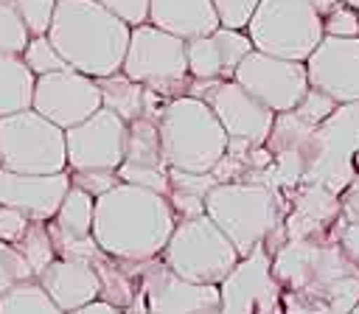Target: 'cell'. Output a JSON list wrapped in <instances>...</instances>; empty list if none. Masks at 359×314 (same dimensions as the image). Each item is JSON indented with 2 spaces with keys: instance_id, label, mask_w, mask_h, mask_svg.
I'll use <instances>...</instances> for the list:
<instances>
[{
  "instance_id": "cell-37",
  "label": "cell",
  "mask_w": 359,
  "mask_h": 314,
  "mask_svg": "<svg viewBox=\"0 0 359 314\" xmlns=\"http://www.w3.org/2000/svg\"><path fill=\"white\" fill-rule=\"evenodd\" d=\"M165 196H168V202H171V210H174L177 221H182V219H196V216L205 213V196H199V193L171 188Z\"/></svg>"
},
{
  "instance_id": "cell-45",
  "label": "cell",
  "mask_w": 359,
  "mask_h": 314,
  "mask_svg": "<svg viewBox=\"0 0 359 314\" xmlns=\"http://www.w3.org/2000/svg\"><path fill=\"white\" fill-rule=\"evenodd\" d=\"M339 3H345V6H353V8H359V0H339Z\"/></svg>"
},
{
  "instance_id": "cell-35",
  "label": "cell",
  "mask_w": 359,
  "mask_h": 314,
  "mask_svg": "<svg viewBox=\"0 0 359 314\" xmlns=\"http://www.w3.org/2000/svg\"><path fill=\"white\" fill-rule=\"evenodd\" d=\"M70 171V168H67ZM121 177L118 171H95V168H84V171H70V185L87 191L90 196H101L107 193L112 185H118Z\"/></svg>"
},
{
  "instance_id": "cell-20",
  "label": "cell",
  "mask_w": 359,
  "mask_h": 314,
  "mask_svg": "<svg viewBox=\"0 0 359 314\" xmlns=\"http://www.w3.org/2000/svg\"><path fill=\"white\" fill-rule=\"evenodd\" d=\"M149 22L182 39L213 34L222 25L210 0H149Z\"/></svg>"
},
{
  "instance_id": "cell-44",
  "label": "cell",
  "mask_w": 359,
  "mask_h": 314,
  "mask_svg": "<svg viewBox=\"0 0 359 314\" xmlns=\"http://www.w3.org/2000/svg\"><path fill=\"white\" fill-rule=\"evenodd\" d=\"M353 171H356V174H359V151H356V154H353Z\"/></svg>"
},
{
  "instance_id": "cell-1",
  "label": "cell",
  "mask_w": 359,
  "mask_h": 314,
  "mask_svg": "<svg viewBox=\"0 0 359 314\" xmlns=\"http://www.w3.org/2000/svg\"><path fill=\"white\" fill-rule=\"evenodd\" d=\"M286 314H351L359 306V264L334 238H289L272 255Z\"/></svg>"
},
{
  "instance_id": "cell-34",
  "label": "cell",
  "mask_w": 359,
  "mask_h": 314,
  "mask_svg": "<svg viewBox=\"0 0 359 314\" xmlns=\"http://www.w3.org/2000/svg\"><path fill=\"white\" fill-rule=\"evenodd\" d=\"M210 3H213L216 17L224 28H241L244 31L261 0H210Z\"/></svg>"
},
{
  "instance_id": "cell-31",
  "label": "cell",
  "mask_w": 359,
  "mask_h": 314,
  "mask_svg": "<svg viewBox=\"0 0 359 314\" xmlns=\"http://www.w3.org/2000/svg\"><path fill=\"white\" fill-rule=\"evenodd\" d=\"M31 278H34V272L28 269L20 250L8 241H0V294L22 280H31Z\"/></svg>"
},
{
  "instance_id": "cell-29",
  "label": "cell",
  "mask_w": 359,
  "mask_h": 314,
  "mask_svg": "<svg viewBox=\"0 0 359 314\" xmlns=\"http://www.w3.org/2000/svg\"><path fill=\"white\" fill-rule=\"evenodd\" d=\"M31 39L28 25L8 0H0V53H22Z\"/></svg>"
},
{
  "instance_id": "cell-3",
  "label": "cell",
  "mask_w": 359,
  "mask_h": 314,
  "mask_svg": "<svg viewBox=\"0 0 359 314\" xmlns=\"http://www.w3.org/2000/svg\"><path fill=\"white\" fill-rule=\"evenodd\" d=\"M132 25L95 0H59L48 39L62 59L93 78L118 73L129 48Z\"/></svg>"
},
{
  "instance_id": "cell-17",
  "label": "cell",
  "mask_w": 359,
  "mask_h": 314,
  "mask_svg": "<svg viewBox=\"0 0 359 314\" xmlns=\"http://www.w3.org/2000/svg\"><path fill=\"white\" fill-rule=\"evenodd\" d=\"M250 50H252V42L247 31L219 25L213 34L185 39L188 73L191 78H199V81L233 78V70Z\"/></svg>"
},
{
  "instance_id": "cell-18",
  "label": "cell",
  "mask_w": 359,
  "mask_h": 314,
  "mask_svg": "<svg viewBox=\"0 0 359 314\" xmlns=\"http://www.w3.org/2000/svg\"><path fill=\"white\" fill-rule=\"evenodd\" d=\"M337 219H339L337 191L309 179L292 188V213L283 221L289 238H334L331 227L337 224Z\"/></svg>"
},
{
  "instance_id": "cell-16",
  "label": "cell",
  "mask_w": 359,
  "mask_h": 314,
  "mask_svg": "<svg viewBox=\"0 0 359 314\" xmlns=\"http://www.w3.org/2000/svg\"><path fill=\"white\" fill-rule=\"evenodd\" d=\"M70 188V171L20 174L0 168V202L22 210L31 221H50Z\"/></svg>"
},
{
  "instance_id": "cell-27",
  "label": "cell",
  "mask_w": 359,
  "mask_h": 314,
  "mask_svg": "<svg viewBox=\"0 0 359 314\" xmlns=\"http://www.w3.org/2000/svg\"><path fill=\"white\" fill-rule=\"evenodd\" d=\"M20 250V255L25 258L28 269L34 272V278L56 258V247H53V238H50V230H48V221H31L28 230L22 233V238L14 244Z\"/></svg>"
},
{
  "instance_id": "cell-9",
  "label": "cell",
  "mask_w": 359,
  "mask_h": 314,
  "mask_svg": "<svg viewBox=\"0 0 359 314\" xmlns=\"http://www.w3.org/2000/svg\"><path fill=\"white\" fill-rule=\"evenodd\" d=\"M0 168L20 174L67 171L65 129L34 107L0 118Z\"/></svg>"
},
{
  "instance_id": "cell-26",
  "label": "cell",
  "mask_w": 359,
  "mask_h": 314,
  "mask_svg": "<svg viewBox=\"0 0 359 314\" xmlns=\"http://www.w3.org/2000/svg\"><path fill=\"white\" fill-rule=\"evenodd\" d=\"M93 216H95V196H90L87 191L70 185L56 216L50 219L56 227L67 230V233H76V235H87L93 233Z\"/></svg>"
},
{
  "instance_id": "cell-12",
  "label": "cell",
  "mask_w": 359,
  "mask_h": 314,
  "mask_svg": "<svg viewBox=\"0 0 359 314\" xmlns=\"http://www.w3.org/2000/svg\"><path fill=\"white\" fill-rule=\"evenodd\" d=\"M188 95H196L210 104V109L216 112L227 137L247 140L252 146L266 143L272 123H275V112L269 107H264L255 95H250L238 81H233V78H219V81L191 78Z\"/></svg>"
},
{
  "instance_id": "cell-30",
  "label": "cell",
  "mask_w": 359,
  "mask_h": 314,
  "mask_svg": "<svg viewBox=\"0 0 359 314\" xmlns=\"http://www.w3.org/2000/svg\"><path fill=\"white\" fill-rule=\"evenodd\" d=\"M339 104L331 98V95H325L323 90H317V87H309L306 90V95L300 98V104L292 109L303 123H309V126H320L325 118H331V112L337 109Z\"/></svg>"
},
{
  "instance_id": "cell-22",
  "label": "cell",
  "mask_w": 359,
  "mask_h": 314,
  "mask_svg": "<svg viewBox=\"0 0 359 314\" xmlns=\"http://www.w3.org/2000/svg\"><path fill=\"white\" fill-rule=\"evenodd\" d=\"M123 163L137 165V168H168L163 157V143H160V129L157 121L149 115H140L126 123V149H123Z\"/></svg>"
},
{
  "instance_id": "cell-40",
  "label": "cell",
  "mask_w": 359,
  "mask_h": 314,
  "mask_svg": "<svg viewBox=\"0 0 359 314\" xmlns=\"http://www.w3.org/2000/svg\"><path fill=\"white\" fill-rule=\"evenodd\" d=\"M339 216L345 221H359V174L339 191Z\"/></svg>"
},
{
  "instance_id": "cell-41",
  "label": "cell",
  "mask_w": 359,
  "mask_h": 314,
  "mask_svg": "<svg viewBox=\"0 0 359 314\" xmlns=\"http://www.w3.org/2000/svg\"><path fill=\"white\" fill-rule=\"evenodd\" d=\"M67 314H123V308H118V306H112V303H107V300L98 297V300H93V303L81 306V308H73Z\"/></svg>"
},
{
  "instance_id": "cell-2",
  "label": "cell",
  "mask_w": 359,
  "mask_h": 314,
  "mask_svg": "<svg viewBox=\"0 0 359 314\" xmlns=\"http://www.w3.org/2000/svg\"><path fill=\"white\" fill-rule=\"evenodd\" d=\"M177 216L165 193L143 185L118 182L107 193L95 196L93 235L104 252L118 261H149L163 252Z\"/></svg>"
},
{
  "instance_id": "cell-10",
  "label": "cell",
  "mask_w": 359,
  "mask_h": 314,
  "mask_svg": "<svg viewBox=\"0 0 359 314\" xmlns=\"http://www.w3.org/2000/svg\"><path fill=\"white\" fill-rule=\"evenodd\" d=\"M121 266L137 280V294L146 303L149 314H219L222 289L216 283H194L174 275L163 258L149 261H121Z\"/></svg>"
},
{
  "instance_id": "cell-14",
  "label": "cell",
  "mask_w": 359,
  "mask_h": 314,
  "mask_svg": "<svg viewBox=\"0 0 359 314\" xmlns=\"http://www.w3.org/2000/svg\"><path fill=\"white\" fill-rule=\"evenodd\" d=\"M65 143L70 171H118L126 149V121L101 107L87 121L65 129Z\"/></svg>"
},
{
  "instance_id": "cell-23",
  "label": "cell",
  "mask_w": 359,
  "mask_h": 314,
  "mask_svg": "<svg viewBox=\"0 0 359 314\" xmlns=\"http://www.w3.org/2000/svg\"><path fill=\"white\" fill-rule=\"evenodd\" d=\"M95 81H98V90H101V107L112 109L126 123L140 118V115H146V87L132 81L123 70L101 76Z\"/></svg>"
},
{
  "instance_id": "cell-39",
  "label": "cell",
  "mask_w": 359,
  "mask_h": 314,
  "mask_svg": "<svg viewBox=\"0 0 359 314\" xmlns=\"http://www.w3.org/2000/svg\"><path fill=\"white\" fill-rule=\"evenodd\" d=\"M334 241L342 247V252L359 264V221H345L342 216L337 219V224L331 227Z\"/></svg>"
},
{
  "instance_id": "cell-42",
  "label": "cell",
  "mask_w": 359,
  "mask_h": 314,
  "mask_svg": "<svg viewBox=\"0 0 359 314\" xmlns=\"http://www.w3.org/2000/svg\"><path fill=\"white\" fill-rule=\"evenodd\" d=\"M123 314H149V311H146V303H143V297H140L137 292H135V300L123 308Z\"/></svg>"
},
{
  "instance_id": "cell-33",
  "label": "cell",
  "mask_w": 359,
  "mask_h": 314,
  "mask_svg": "<svg viewBox=\"0 0 359 314\" xmlns=\"http://www.w3.org/2000/svg\"><path fill=\"white\" fill-rule=\"evenodd\" d=\"M323 34L328 36H359V8L337 3L323 14Z\"/></svg>"
},
{
  "instance_id": "cell-25",
  "label": "cell",
  "mask_w": 359,
  "mask_h": 314,
  "mask_svg": "<svg viewBox=\"0 0 359 314\" xmlns=\"http://www.w3.org/2000/svg\"><path fill=\"white\" fill-rule=\"evenodd\" d=\"M0 314H65L36 278L22 280L0 294Z\"/></svg>"
},
{
  "instance_id": "cell-36",
  "label": "cell",
  "mask_w": 359,
  "mask_h": 314,
  "mask_svg": "<svg viewBox=\"0 0 359 314\" xmlns=\"http://www.w3.org/2000/svg\"><path fill=\"white\" fill-rule=\"evenodd\" d=\"M104 8H109L115 17H121L126 25H140L149 22V0H95Z\"/></svg>"
},
{
  "instance_id": "cell-13",
  "label": "cell",
  "mask_w": 359,
  "mask_h": 314,
  "mask_svg": "<svg viewBox=\"0 0 359 314\" xmlns=\"http://www.w3.org/2000/svg\"><path fill=\"white\" fill-rule=\"evenodd\" d=\"M31 107L48 121H53L56 126L70 129L87 121L95 109H101V90L93 76L65 67V70L36 76Z\"/></svg>"
},
{
  "instance_id": "cell-32",
  "label": "cell",
  "mask_w": 359,
  "mask_h": 314,
  "mask_svg": "<svg viewBox=\"0 0 359 314\" xmlns=\"http://www.w3.org/2000/svg\"><path fill=\"white\" fill-rule=\"evenodd\" d=\"M17 14L22 17V22L28 25L31 36H39V34H48L50 28V20H53V11H56V0H8Z\"/></svg>"
},
{
  "instance_id": "cell-4",
  "label": "cell",
  "mask_w": 359,
  "mask_h": 314,
  "mask_svg": "<svg viewBox=\"0 0 359 314\" xmlns=\"http://www.w3.org/2000/svg\"><path fill=\"white\" fill-rule=\"evenodd\" d=\"M157 129L168 168L205 174L213 171L227 151L224 126L210 104L196 95L168 98L157 115Z\"/></svg>"
},
{
  "instance_id": "cell-11",
  "label": "cell",
  "mask_w": 359,
  "mask_h": 314,
  "mask_svg": "<svg viewBox=\"0 0 359 314\" xmlns=\"http://www.w3.org/2000/svg\"><path fill=\"white\" fill-rule=\"evenodd\" d=\"M233 81H238L272 112H292L309 90L306 62L269 56L255 48L238 62V67L233 70Z\"/></svg>"
},
{
  "instance_id": "cell-6",
  "label": "cell",
  "mask_w": 359,
  "mask_h": 314,
  "mask_svg": "<svg viewBox=\"0 0 359 314\" xmlns=\"http://www.w3.org/2000/svg\"><path fill=\"white\" fill-rule=\"evenodd\" d=\"M160 258L180 278L216 286L224 283L241 261L233 241L219 230V224L208 213L177 221Z\"/></svg>"
},
{
  "instance_id": "cell-8",
  "label": "cell",
  "mask_w": 359,
  "mask_h": 314,
  "mask_svg": "<svg viewBox=\"0 0 359 314\" xmlns=\"http://www.w3.org/2000/svg\"><path fill=\"white\" fill-rule=\"evenodd\" d=\"M121 70L132 81L154 90L163 98L188 95L191 87L185 39L151 22H140L132 28Z\"/></svg>"
},
{
  "instance_id": "cell-19",
  "label": "cell",
  "mask_w": 359,
  "mask_h": 314,
  "mask_svg": "<svg viewBox=\"0 0 359 314\" xmlns=\"http://www.w3.org/2000/svg\"><path fill=\"white\" fill-rule=\"evenodd\" d=\"M39 286L53 297V303L67 314L101 297V280L93 264L73 261V258H53L39 275Z\"/></svg>"
},
{
  "instance_id": "cell-38",
  "label": "cell",
  "mask_w": 359,
  "mask_h": 314,
  "mask_svg": "<svg viewBox=\"0 0 359 314\" xmlns=\"http://www.w3.org/2000/svg\"><path fill=\"white\" fill-rule=\"evenodd\" d=\"M28 224H31V219H28L22 210H17V207L0 202V241L17 244V241L22 238V233L28 230Z\"/></svg>"
},
{
  "instance_id": "cell-21",
  "label": "cell",
  "mask_w": 359,
  "mask_h": 314,
  "mask_svg": "<svg viewBox=\"0 0 359 314\" xmlns=\"http://www.w3.org/2000/svg\"><path fill=\"white\" fill-rule=\"evenodd\" d=\"M36 76L22 62V53H0V118L31 107Z\"/></svg>"
},
{
  "instance_id": "cell-43",
  "label": "cell",
  "mask_w": 359,
  "mask_h": 314,
  "mask_svg": "<svg viewBox=\"0 0 359 314\" xmlns=\"http://www.w3.org/2000/svg\"><path fill=\"white\" fill-rule=\"evenodd\" d=\"M309 3H311V6H314L320 14H325V11H328V8H334L339 0H309Z\"/></svg>"
},
{
  "instance_id": "cell-7",
  "label": "cell",
  "mask_w": 359,
  "mask_h": 314,
  "mask_svg": "<svg viewBox=\"0 0 359 314\" xmlns=\"http://www.w3.org/2000/svg\"><path fill=\"white\" fill-rule=\"evenodd\" d=\"M244 31L255 50L294 62H306L325 36L323 14L309 0H261Z\"/></svg>"
},
{
  "instance_id": "cell-15",
  "label": "cell",
  "mask_w": 359,
  "mask_h": 314,
  "mask_svg": "<svg viewBox=\"0 0 359 314\" xmlns=\"http://www.w3.org/2000/svg\"><path fill=\"white\" fill-rule=\"evenodd\" d=\"M309 87L323 90L337 104L359 101V36H323L306 59Z\"/></svg>"
},
{
  "instance_id": "cell-24",
  "label": "cell",
  "mask_w": 359,
  "mask_h": 314,
  "mask_svg": "<svg viewBox=\"0 0 359 314\" xmlns=\"http://www.w3.org/2000/svg\"><path fill=\"white\" fill-rule=\"evenodd\" d=\"M93 269L101 280V300L118 306V308H126L132 300H135V292H137V280L121 266L118 258H112L109 252H101L95 261H93Z\"/></svg>"
},
{
  "instance_id": "cell-46",
  "label": "cell",
  "mask_w": 359,
  "mask_h": 314,
  "mask_svg": "<svg viewBox=\"0 0 359 314\" xmlns=\"http://www.w3.org/2000/svg\"><path fill=\"white\" fill-rule=\"evenodd\" d=\"M351 314H359V306H353V311H351Z\"/></svg>"
},
{
  "instance_id": "cell-5",
  "label": "cell",
  "mask_w": 359,
  "mask_h": 314,
  "mask_svg": "<svg viewBox=\"0 0 359 314\" xmlns=\"http://www.w3.org/2000/svg\"><path fill=\"white\" fill-rule=\"evenodd\" d=\"M205 213L233 241L241 258H247L283 219L280 199L266 182L233 179L216 182L205 196Z\"/></svg>"
},
{
  "instance_id": "cell-47",
  "label": "cell",
  "mask_w": 359,
  "mask_h": 314,
  "mask_svg": "<svg viewBox=\"0 0 359 314\" xmlns=\"http://www.w3.org/2000/svg\"><path fill=\"white\" fill-rule=\"evenodd\" d=\"M56 3H59V0H56Z\"/></svg>"
},
{
  "instance_id": "cell-28",
  "label": "cell",
  "mask_w": 359,
  "mask_h": 314,
  "mask_svg": "<svg viewBox=\"0 0 359 314\" xmlns=\"http://www.w3.org/2000/svg\"><path fill=\"white\" fill-rule=\"evenodd\" d=\"M22 62L31 67L34 76H45V73H53V70H65L70 67L62 53L56 50V45L48 39V34H39V36H31L25 50H22Z\"/></svg>"
}]
</instances>
